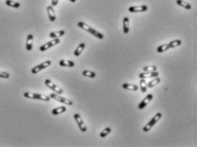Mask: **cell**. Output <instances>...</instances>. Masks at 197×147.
I'll list each match as a JSON object with an SVG mask.
<instances>
[{"mask_svg": "<svg viewBox=\"0 0 197 147\" xmlns=\"http://www.w3.org/2000/svg\"><path fill=\"white\" fill-rule=\"evenodd\" d=\"M78 26H79L80 28H82L83 30H85L86 32L90 33L92 35L95 36V37L97 38H99V39H103V38H104V35H103V34L99 33L98 31H97V30H95V29H93L92 27H90L89 25L86 24L85 22H79V23H78Z\"/></svg>", "mask_w": 197, "mask_h": 147, "instance_id": "obj_1", "label": "cell"}, {"mask_svg": "<svg viewBox=\"0 0 197 147\" xmlns=\"http://www.w3.org/2000/svg\"><path fill=\"white\" fill-rule=\"evenodd\" d=\"M24 97L28 98V99H33V100H43V101H46V102L51 100V97L50 96H47V95H45V94H33V93H29V92L24 93Z\"/></svg>", "mask_w": 197, "mask_h": 147, "instance_id": "obj_2", "label": "cell"}, {"mask_svg": "<svg viewBox=\"0 0 197 147\" xmlns=\"http://www.w3.org/2000/svg\"><path fill=\"white\" fill-rule=\"evenodd\" d=\"M161 117H162V114L160 113V112H158V113H156V115L153 117L151 119V121L149 122H148L146 125L144 126V132H145V133H147V132H149L150 129L152 128V127L158 121L160 120V118H161Z\"/></svg>", "mask_w": 197, "mask_h": 147, "instance_id": "obj_3", "label": "cell"}, {"mask_svg": "<svg viewBox=\"0 0 197 147\" xmlns=\"http://www.w3.org/2000/svg\"><path fill=\"white\" fill-rule=\"evenodd\" d=\"M50 97L51 98V99H54V100H57V101H59L61 103H63V104H65V105H67V106H73V101L72 100H68V99H67V98H64V97H62V96H60V94H50Z\"/></svg>", "mask_w": 197, "mask_h": 147, "instance_id": "obj_4", "label": "cell"}, {"mask_svg": "<svg viewBox=\"0 0 197 147\" xmlns=\"http://www.w3.org/2000/svg\"><path fill=\"white\" fill-rule=\"evenodd\" d=\"M51 65V60H46L45 62H42L40 65L33 67V69L31 70V72L33 74H37L38 72H40V71H42L43 69H45L46 67H50Z\"/></svg>", "mask_w": 197, "mask_h": 147, "instance_id": "obj_5", "label": "cell"}, {"mask_svg": "<svg viewBox=\"0 0 197 147\" xmlns=\"http://www.w3.org/2000/svg\"><path fill=\"white\" fill-rule=\"evenodd\" d=\"M73 117H74V119L76 121V122H77V124H78V126H79V129L82 131V132H86L87 131V127H86V123L84 122V121L83 119L81 118V117H80V115L79 114H74L73 115Z\"/></svg>", "mask_w": 197, "mask_h": 147, "instance_id": "obj_6", "label": "cell"}, {"mask_svg": "<svg viewBox=\"0 0 197 147\" xmlns=\"http://www.w3.org/2000/svg\"><path fill=\"white\" fill-rule=\"evenodd\" d=\"M45 85L47 87L49 88H51V89H52L54 92H56V94H62L63 93V90L62 89V88H60L58 86H56L55 83H53L52 82L51 80H49V79H46L45 81Z\"/></svg>", "mask_w": 197, "mask_h": 147, "instance_id": "obj_7", "label": "cell"}, {"mask_svg": "<svg viewBox=\"0 0 197 147\" xmlns=\"http://www.w3.org/2000/svg\"><path fill=\"white\" fill-rule=\"evenodd\" d=\"M59 43H60L59 38H54L53 40L50 41V42H48V43H45L44 45H42V46L40 48V51H45L47 49H51V47H53V46L58 44Z\"/></svg>", "mask_w": 197, "mask_h": 147, "instance_id": "obj_8", "label": "cell"}, {"mask_svg": "<svg viewBox=\"0 0 197 147\" xmlns=\"http://www.w3.org/2000/svg\"><path fill=\"white\" fill-rule=\"evenodd\" d=\"M147 10H148V6H146V5L131 6L129 8V11L131 13H140V12H145Z\"/></svg>", "mask_w": 197, "mask_h": 147, "instance_id": "obj_9", "label": "cell"}, {"mask_svg": "<svg viewBox=\"0 0 197 147\" xmlns=\"http://www.w3.org/2000/svg\"><path fill=\"white\" fill-rule=\"evenodd\" d=\"M153 99V95L151 94H148L146 97H145L144 100H142V102L139 104V106H138V109L139 110H143V109H144L145 107L148 106V104Z\"/></svg>", "mask_w": 197, "mask_h": 147, "instance_id": "obj_10", "label": "cell"}, {"mask_svg": "<svg viewBox=\"0 0 197 147\" xmlns=\"http://www.w3.org/2000/svg\"><path fill=\"white\" fill-rule=\"evenodd\" d=\"M159 76V72H144L139 74V78H149V77H156Z\"/></svg>", "mask_w": 197, "mask_h": 147, "instance_id": "obj_11", "label": "cell"}, {"mask_svg": "<svg viewBox=\"0 0 197 147\" xmlns=\"http://www.w3.org/2000/svg\"><path fill=\"white\" fill-rule=\"evenodd\" d=\"M47 12H48V15H49V19L50 20L53 22L55 21L56 17V12L54 10V8H53L52 5H50V6L47 7Z\"/></svg>", "mask_w": 197, "mask_h": 147, "instance_id": "obj_12", "label": "cell"}, {"mask_svg": "<svg viewBox=\"0 0 197 147\" xmlns=\"http://www.w3.org/2000/svg\"><path fill=\"white\" fill-rule=\"evenodd\" d=\"M33 34H28L26 38V50L30 51L33 49Z\"/></svg>", "mask_w": 197, "mask_h": 147, "instance_id": "obj_13", "label": "cell"}, {"mask_svg": "<svg viewBox=\"0 0 197 147\" xmlns=\"http://www.w3.org/2000/svg\"><path fill=\"white\" fill-rule=\"evenodd\" d=\"M65 35V31L63 30H60V31H57V32H52L50 33V38H59L60 37H62Z\"/></svg>", "mask_w": 197, "mask_h": 147, "instance_id": "obj_14", "label": "cell"}, {"mask_svg": "<svg viewBox=\"0 0 197 147\" xmlns=\"http://www.w3.org/2000/svg\"><path fill=\"white\" fill-rule=\"evenodd\" d=\"M123 30H124V33L128 34L129 30H130V20L128 17H125L123 20Z\"/></svg>", "mask_w": 197, "mask_h": 147, "instance_id": "obj_15", "label": "cell"}, {"mask_svg": "<svg viewBox=\"0 0 197 147\" xmlns=\"http://www.w3.org/2000/svg\"><path fill=\"white\" fill-rule=\"evenodd\" d=\"M59 65L61 67H74V62L73 60H61L59 62Z\"/></svg>", "mask_w": 197, "mask_h": 147, "instance_id": "obj_16", "label": "cell"}, {"mask_svg": "<svg viewBox=\"0 0 197 147\" xmlns=\"http://www.w3.org/2000/svg\"><path fill=\"white\" fill-rule=\"evenodd\" d=\"M122 87L124 89H126V90H132V91L138 90V86L136 84H131V83H125L122 85Z\"/></svg>", "mask_w": 197, "mask_h": 147, "instance_id": "obj_17", "label": "cell"}, {"mask_svg": "<svg viewBox=\"0 0 197 147\" xmlns=\"http://www.w3.org/2000/svg\"><path fill=\"white\" fill-rule=\"evenodd\" d=\"M66 111H67V108H66L65 106H59L55 108V109H53L51 112H52L54 116H56V115H60V114L65 112Z\"/></svg>", "mask_w": 197, "mask_h": 147, "instance_id": "obj_18", "label": "cell"}, {"mask_svg": "<svg viewBox=\"0 0 197 147\" xmlns=\"http://www.w3.org/2000/svg\"><path fill=\"white\" fill-rule=\"evenodd\" d=\"M85 48H86V44H85L84 43H80L79 46L77 47V49H75V51H74V55H75V56H79V55L81 54V53L84 51Z\"/></svg>", "mask_w": 197, "mask_h": 147, "instance_id": "obj_19", "label": "cell"}, {"mask_svg": "<svg viewBox=\"0 0 197 147\" xmlns=\"http://www.w3.org/2000/svg\"><path fill=\"white\" fill-rule=\"evenodd\" d=\"M5 4H6V5H8V6L11 7V8H15V9H18V8H20L21 6L20 3L15 2L13 0H6V1H5Z\"/></svg>", "mask_w": 197, "mask_h": 147, "instance_id": "obj_20", "label": "cell"}, {"mask_svg": "<svg viewBox=\"0 0 197 147\" xmlns=\"http://www.w3.org/2000/svg\"><path fill=\"white\" fill-rule=\"evenodd\" d=\"M177 4L179 5V6L183 7L186 9H191V5L190 4H188L187 2H185L184 0H177Z\"/></svg>", "mask_w": 197, "mask_h": 147, "instance_id": "obj_21", "label": "cell"}, {"mask_svg": "<svg viewBox=\"0 0 197 147\" xmlns=\"http://www.w3.org/2000/svg\"><path fill=\"white\" fill-rule=\"evenodd\" d=\"M159 83H160V78L156 77L155 79L150 81V82L147 84V86H148V88H153L155 87V86H156L157 84H159Z\"/></svg>", "mask_w": 197, "mask_h": 147, "instance_id": "obj_22", "label": "cell"}, {"mask_svg": "<svg viewBox=\"0 0 197 147\" xmlns=\"http://www.w3.org/2000/svg\"><path fill=\"white\" fill-rule=\"evenodd\" d=\"M147 88H148L147 83L144 80V78H141V80H140V89H141V91L143 93H145L147 91Z\"/></svg>", "mask_w": 197, "mask_h": 147, "instance_id": "obj_23", "label": "cell"}, {"mask_svg": "<svg viewBox=\"0 0 197 147\" xmlns=\"http://www.w3.org/2000/svg\"><path fill=\"white\" fill-rule=\"evenodd\" d=\"M168 44H169V47H170V49H173V48L177 47V46L181 45V44H182V41L178 40V39H177V40H173V41H171V42H170Z\"/></svg>", "mask_w": 197, "mask_h": 147, "instance_id": "obj_24", "label": "cell"}, {"mask_svg": "<svg viewBox=\"0 0 197 147\" xmlns=\"http://www.w3.org/2000/svg\"><path fill=\"white\" fill-rule=\"evenodd\" d=\"M169 49H170V47H169V44H168V43L162 44V45H160V46H159V47L157 48V51L159 53H163L165 51L168 50Z\"/></svg>", "mask_w": 197, "mask_h": 147, "instance_id": "obj_25", "label": "cell"}, {"mask_svg": "<svg viewBox=\"0 0 197 147\" xmlns=\"http://www.w3.org/2000/svg\"><path fill=\"white\" fill-rule=\"evenodd\" d=\"M83 76L88 77H91V78H94V77H96V73L93 72H92V71H88V70H86V71H84V72H83Z\"/></svg>", "mask_w": 197, "mask_h": 147, "instance_id": "obj_26", "label": "cell"}, {"mask_svg": "<svg viewBox=\"0 0 197 147\" xmlns=\"http://www.w3.org/2000/svg\"><path fill=\"white\" fill-rule=\"evenodd\" d=\"M110 133H111V128H110V127H106L104 130H103V131L101 132L100 137H101V138H104V137H106L108 134H109Z\"/></svg>", "mask_w": 197, "mask_h": 147, "instance_id": "obj_27", "label": "cell"}, {"mask_svg": "<svg viewBox=\"0 0 197 147\" xmlns=\"http://www.w3.org/2000/svg\"><path fill=\"white\" fill-rule=\"evenodd\" d=\"M157 70V67L155 66H149V67H144V72H155Z\"/></svg>", "mask_w": 197, "mask_h": 147, "instance_id": "obj_28", "label": "cell"}, {"mask_svg": "<svg viewBox=\"0 0 197 147\" xmlns=\"http://www.w3.org/2000/svg\"><path fill=\"white\" fill-rule=\"evenodd\" d=\"M10 77V74L5 72H0V78H9Z\"/></svg>", "mask_w": 197, "mask_h": 147, "instance_id": "obj_29", "label": "cell"}, {"mask_svg": "<svg viewBox=\"0 0 197 147\" xmlns=\"http://www.w3.org/2000/svg\"><path fill=\"white\" fill-rule=\"evenodd\" d=\"M58 1H59V0H51V5H52L53 7L56 6V5L58 4Z\"/></svg>", "mask_w": 197, "mask_h": 147, "instance_id": "obj_30", "label": "cell"}, {"mask_svg": "<svg viewBox=\"0 0 197 147\" xmlns=\"http://www.w3.org/2000/svg\"><path fill=\"white\" fill-rule=\"evenodd\" d=\"M70 2H72V3H75L76 2V0H69Z\"/></svg>", "mask_w": 197, "mask_h": 147, "instance_id": "obj_31", "label": "cell"}]
</instances>
